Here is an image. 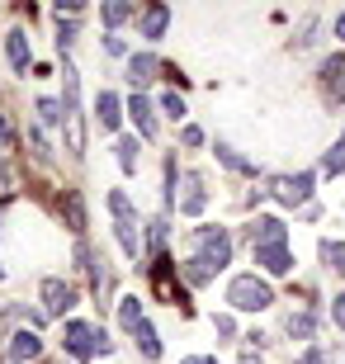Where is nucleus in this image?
<instances>
[{"mask_svg": "<svg viewBox=\"0 0 345 364\" xmlns=\"http://www.w3.org/2000/svg\"><path fill=\"white\" fill-rule=\"evenodd\" d=\"M227 260H232V237H227L223 228H199L194 232V256L185 260V279L189 284H208Z\"/></svg>", "mask_w": 345, "mask_h": 364, "instance_id": "obj_1", "label": "nucleus"}, {"mask_svg": "<svg viewBox=\"0 0 345 364\" xmlns=\"http://www.w3.org/2000/svg\"><path fill=\"white\" fill-rule=\"evenodd\" d=\"M227 303L237 312H265L275 303V289L265 279H255V274H237V279L227 284Z\"/></svg>", "mask_w": 345, "mask_h": 364, "instance_id": "obj_2", "label": "nucleus"}, {"mask_svg": "<svg viewBox=\"0 0 345 364\" xmlns=\"http://www.w3.org/2000/svg\"><path fill=\"white\" fill-rule=\"evenodd\" d=\"M109 208H114V232H119V246L123 256H142V242H137V218H133V203L123 189H109Z\"/></svg>", "mask_w": 345, "mask_h": 364, "instance_id": "obj_3", "label": "nucleus"}, {"mask_svg": "<svg viewBox=\"0 0 345 364\" xmlns=\"http://www.w3.org/2000/svg\"><path fill=\"white\" fill-rule=\"evenodd\" d=\"M62 119H67V147L71 156H80L85 151V133H80V81L76 71L67 67V100H62Z\"/></svg>", "mask_w": 345, "mask_h": 364, "instance_id": "obj_4", "label": "nucleus"}, {"mask_svg": "<svg viewBox=\"0 0 345 364\" xmlns=\"http://www.w3.org/2000/svg\"><path fill=\"white\" fill-rule=\"evenodd\" d=\"M76 308V289L67 279H43V317H67Z\"/></svg>", "mask_w": 345, "mask_h": 364, "instance_id": "obj_5", "label": "nucleus"}, {"mask_svg": "<svg viewBox=\"0 0 345 364\" xmlns=\"http://www.w3.org/2000/svg\"><path fill=\"white\" fill-rule=\"evenodd\" d=\"M265 246H289V228L279 218H255L251 223V251H265Z\"/></svg>", "mask_w": 345, "mask_h": 364, "instance_id": "obj_6", "label": "nucleus"}, {"mask_svg": "<svg viewBox=\"0 0 345 364\" xmlns=\"http://www.w3.org/2000/svg\"><path fill=\"white\" fill-rule=\"evenodd\" d=\"M307 194H312V176H279L275 180V199L279 203H307Z\"/></svg>", "mask_w": 345, "mask_h": 364, "instance_id": "obj_7", "label": "nucleus"}, {"mask_svg": "<svg viewBox=\"0 0 345 364\" xmlns=\"http://www.w3.org/2000/svg\"><path fill=\"white\" fill-rule=\"evenodd\" d=\"M119 119H123V100L114 90H100V95H95V123H100L105 133H114Z\"/></svg>", "mask_w": 345, "mask_h": 364, "instance_id": "obj_8", "label": "nucleus"}, {"mask_svg": "<svg viewBox=\"0 0 345 364\" xmlns=\"http://www.w3.org/2000/svg\"><path fill=\"white\" fill-rule=\"evenodd\" d=\"M255 265L265 274H289L293 270V251L289 246H265V251H255Z\"/></svg>", "mask_w": 345, "mask_h": 364, "instance_id": "obj_9", "label": "nucleus"}, {"mask_svg": "<svg viewBox=\"0 0 345 364\" xmlns=\"http://www.w3.org/2000/svg\"><path fill=\"white\" fill-rule=\"evenodd\" d=\"M5 53H10V67L19 71V76H28V67H33V53H28V38L19 33V28L5 38Z\"/></svg>", "mask_w": 345, "mask_h": 364, "instance_id": "obj_10", "label": "nucleus"}, {"mask_svg": "<svg viewBox=\"0 0 345 364\" xmlns=\"http://www.w3.org/2000/svg\"><path fill=\"white\" fill-rule=\"evenodd\" d=\"M166 24H171V10L166 5H147L142 10V38H166Z\"/></svg>", "mask_w": 345, "mask_h": 364, "instance_id": "obj_11", "label": "nucleus"}, {"mask_svg": "<svg viewBox=\"0 0 345 364\" xmlns=\"http://www.w3.org/2000/svg\"><path fill=\"white\" fill-rule=\"evenodd\" d=\"M128 114H133V123H137L142 137H156V114H152V105H147V95H133V100H128Z\"/></svg>", "mask_w": 345, "mask_h": 364, "instance_id": "obj_12", "label": "nucleus"}, {"mask_svg": "<svg viewBox=\"0 0 345 364\" xmlns=\"http://www.w3.org/2000/svg\"><path fill=\"white\" fill-rule=\"evenodd\" d=\"M203 203H208V194H203V180L199 176H185V194H180V213H203Z\"/></svg>", "mask_w": 345, "mask_h": 364, "instance_id": "obj_13", "label": "nucleus"}, {"mask_svg": "<svg viewBox=\"0 0 345 364\" xmlns=\"http://www.w3.org/2000/svg\"><path fill=\"white\" fill-rule=\"evenodd\" d=\"M38 350H43L38 331H14V336H10V360L14 364H19V360H33Z\"/></svg>", "mask_w": 345, "mask_h": 364, "instance_id": "obj_14", "label": "nucleus"}, {"mask_svg": "<svg viewBox=\"0 0 345 364\" xmlns=\"http://www.w3.org/2000/svg\"><path fill=\"white\" fill-rule=\"evenodd\" d=\"M289 336L293 341H312V331H317V317H312V312H289Z\"/></svg>", "mask_w": 345, "mask_h": 364, "instance_id": "obj_15", "label": "nucleus"}, {"mask_svg": "<svg viewBox=\"0 0 345 364\" xmlns=\"http://www.w3.org/2000/svg\"><path fill=\"white\" fill-rule=\"evenodd\" d=\"M156 71H161V62H156V57H142V53H137L133 62H128V81L147 85V81H152V76H156Z\"/></svg>", "mask_w": 345, "mask_h": 364, "instance_id": "obj_16", "label": "nucleus"}, {"mask_svg": "<svg viewBox=\"0 0 345 364\" xmlns=\"http://www.w3.org/2000/svg\"><path fill=\"white\" fill-rule=\"evenodd\" d=\"M133 336H137V350H142L147 360H161V341H156V326H152V322H142Z\"/></svg>", "mask_w": 345, "mask_h": 364, "instance_id": "obj_17", "label": "nucleus"}, {"mask_svg": "<svg viewBox=\"0 0 345 364\" xmlns=\"http://www.w3.org/2000/svg\"><path fill=\"white\" fill-rule=\"evenodd\" d=\"M119 322L128 326V331H137V326L147 322V317H142V298H123V308H119Z\"/></svg>", "mask_w": 345, "mask_h": 364, "instance_id": "obj_18", "label": "nucleus"}, {"mask_svg": "<svg viewBox=\"0 0 345 364\" xmlns=\"http://www.w3.org/2000/svg\"><path fill=\"white\" fill-rule=\"evenodd\" d=\"M218 161H223V166H232V171H241V176H255V161L237 156V151L227 147V142H218Z\"/></svg>", "mask_w": 345, "mask_h": 364, "instance_id": "obj_19", "label": "nucleus"}, {"mask_svg": "<svg viewBox=\"0 0 345 364\" xmlns=\"http://www.w3.org/2000/svg\"><path fill=\"white\" fill-rule=\"evenodd\" d=\"M322 260H327V270L345 274V242H322Z\"/></svg>", "mask_w": 345, "mask_h": 364, "instance_id": "obj_20", "label": "nucleus"}, {"mask_svg": "<svg viewBox=\"0 0 345 364\" xmlns=\"http://www.w3.org/2000/svg\"><path fill=\"white\" fill-rule=\"evenodd\" d=\"M322 171H327V176H341V171H345V133H341V142L322 156Z\"/></svg>", "mask_w": 345, "mask_h": 364, "instance_id": "obj_21", "label": "nucleus"}, {"mask_svg": "<svg viewBox=\"0 0 345 364\" xmlns=\"http://www.w3.org/2000/svg\"><path fill=\"white\" fill-rule=\"evenodd\" d=\"M119 166L128 176L137 171V137H119Z\"/></svg>", "mask_w": 345, "mask_h": 364, "instance_id": "obj_22", "label": "nucleus"}, {"mask_svg": "<svg viewBox=\"0 0 345 364\" xmlns=\"http://www.w3.org/2000/svg\"><path fill=\"white\" fill-rule=\"evenodd\" d=\"M128 14H133V5L128 0H114V5H105V24H123Z\"/></svg>", "mask_w": 345, "mask_h": 364, "instance_id": "obj_23", "label": "nucleus"}, {"mask_svg": "<svg viewBox=\"0 0 345 364\" xmlns=\"http://www.w3.org/2000/svg\"><path fill=\"white\" fill-rule=\"evenodd\" d=\"M327 100H331V105H345V71L327 81Z\"/></svg>", "mask_w": 345, "mask_h": 364, "instance_id": "obj_24", "label": "nucleus"}, {"mask_svg": "<svg viewBox=\"0 0 345 364\" xmlns=\"http://www.w3.org/2000/svg\"><path fill=\"white\" fill-rule=\"evenodd\" d=\"M38 119L43 123H57V119H62V105H57V100H38Z\"/></svg>", "mask_w": 345, "mask_h": 364, "instance_id": "obj_25", "label": "nucleus"}, {"mask_svg": "<svg viewBox=\"0 0 345 364\" xmlns=\"http://www.w3.org/2000/svg\"><path fill=\"white\" fill-rule=\"evenodd\" d=\"M161 109H166L171 119H185V100H180V95H161Z\"/></svg>", "mask_w": 345, "mask_h": 364, "instance_id": "obj_26", "label": "nucleus"}, {"mask_svg": "<svg viewBox=\"0 0 345 364\" xmlns=\"http://www.w3.org/2000/svg\"><path fill=\"white\" fill-rule=\"evenodd\" d=\"M293 364H331V355L322 350V346H312V350H307V355H298Z\"/></svg>", "mask_w": 345, "mask_h": 364, "instance_id": "obj_27", "label": "nucleus"}, {"mask_svg": "<svg viewBox=\"0 0 345 364\" xmlns=\"http://www.w3.org/2000/svg\"><path fill=\"white\" fill-rule=\"evenodd\" d=\"M331 322H336V326L345 331V289H341V294L331 298Z\"/></svg>", "mask_w": 345, "mask_h": 364, "instance_id": "obj_28", "label": "nucleus"}, {"mask_svg": "<svg viewBox=\"0 0 345 364\" xmlns=\"http://www.w3.org/2000/svg\"><path fill=\"white\" fill-rule=\"evenodd\" d=\"M180 137H185V147H199V142H203V128H194V123H185V133H180Z\"/></svg>", "mask_w": 345, "mask_h": 364, "instance_id": "obj_29", "label": "nucleus"}, {"mask_svg": "<svg viewBox=\"0 0 345 364\" xmlns=\"http://www.w3.org/2000/svg\"><path fill=\"white\" fill-rule=\"evenodd\" d=\"M10 142H14V128H10V119L0 114V147H10Z\"/></svg>", "mask_w": 345, "mask_h": 364, "instance_id": "obj_30", "label": "nucleus"}, {"mask_svg": "<svg viewBox=\"0 0 345 364\" xmlns=\"http://www.w3.org/2000/svg\"><path fill=\"white\" fill-rule=\"evenodd\" d=\"M213 326H218V336H232L237 326H232V317H213Z\"/></svg>", "mask_w": 345, "mask_h": 364, "instance_id": "obj_31", "label": "nucleus"}, {"mask_svg": "<svg viewBox=\"0 0 345 364\" xmlns=\"http://www.w3.org/2000/svg\"><path fill=\"white\" fill-rule=\"evenodd\" d=\"M180 364H218L213 355H189V360H180Z\"/></svg>", "mask_w": 345, "mask_h": 364, "instance_id": "obj_32", "label": "nucleus"}, {"mask_svg": "<svg viewBox=\"0 0 345 364\" xmlns=\"http://www.w3.org/2000/svg\"><path fill=\"white\" fill-rule=\"evenodd\" d=\"M336 33H341V38H345V14H336Z\"/></svg>", "mask_w": 345, "mask_h": 364, "instance_id": "obj_33", "label": "nucleus"}, {"mask_svg": "<svg viewBox=\"0 0 345 364\" xmlns=\"http://www.w3.org/2000/svg\"><path fill=\"white\" fill-rule=\"evenodd\" d=\"M0 279H5V270H0Z\"/></svg>", "mask_w": 345, "mask_h": 364, "instance_id": "obj_34", "label": "nucleus"}]
</instances>
